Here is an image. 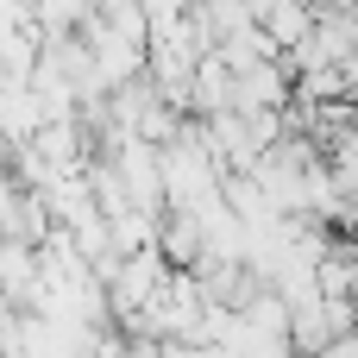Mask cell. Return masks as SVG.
I'll return each mask as SVG.
<instances>
[{"mask_svg": "<svg viewBox=\"0 0 358 358\" xmlns=\"http://www.w3.org/2000/svg\"><path fill=\"white\" fill-rule=\"evenodd\" d=\"M0 289L6 296H38V258L25 239H6L0 245Z\"/></svg>", "mask_w": 358, "mask_h": 358, "instance_id": "obj_1", "label": "cell"}]
</instances>
